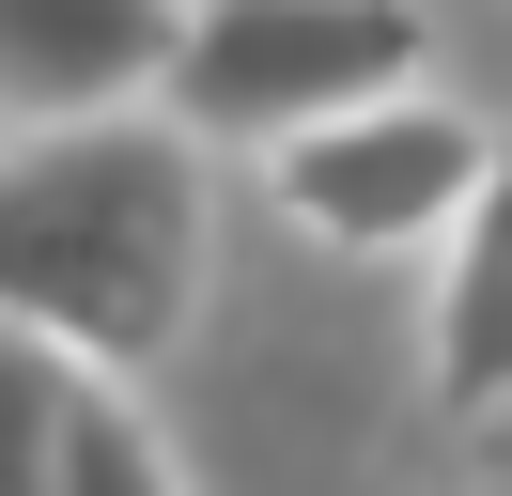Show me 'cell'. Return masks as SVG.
<instances>
[{
    "label": "cell",
    "instance_id": "3957f363",
    "mask_svg": "<svg viewBox=\"0 0 512 496\" xmlns=\"http://www.w3.org/2000/svg\"><path fill=\"white\" fill-rule=\"evenodd\" d=\"M481 109H450L435 78H404V93H357V109H326V124H295L264 171H280V217L311 248H357V264H419V248L466 217V186H481Z\"/></svg>",
    "mask_w": 512,
    "mask_h": 496
},
{
    "label": "cell",
    "instance_id": "7a4b0ae2",
    "mask_svg": "<svg viewBox=\"0 0 512 496\" xmlns=\"http://www.w3.org/2000/svg\"><path fill=\"white\" fill-rule=\"evenodd\" d=\"M435 78V16L419 0H187L156 109L202 155H280L295 124L357 109V93Z\"/></svg>",
    "mask_w": 512,
    "mask_h": 496
},
{
    "label": "cell",
    "instance_id": "6da1fadb",
    "mask_svg": "<svg viewBox=\"0 0 512 496\" xmlns=\"http://www.w3.org/2000/svg\"><path fill=\"white\" fill-rule=\"evenodd\" d=\"M202 140L171 109H78L0 140V326L78 372H156L202 310Z\"/></svg>",
    "mask_w": 512,
    "mask_h": 496
},
{
    "label": "cell",
    "instance_id": "277c9868",
    "mask_svg": "<svg viewBox=\"0 0 512 496\" xmlns=\"http://www.w3.org/2000/svg\"><path fill=\"white\" fill-rule=\"evenodd\" d=\"M187 0H0V109L78 124V109H156Z\"/></svg>",
    "mask_w": 512,
    "mask_h": 496
},
{
    "label": "cell",
    "instance_id": "5b68a950",
    "mask_svg": "<svg viewBox=\"0 0 512 496\" xmlns=\"http://www.w3.org/2000/svg\"><path fill=\"white\" fill-rule=\"evenodd\" d=\"M435 310H419V357H435V403L450 419H481V403H512V140L481 155L466 217H450L435 248Z\"/></svg>",
    "mask_w": 512,
    "mask_h": 496
},
{
    "label": "cell",
    "instance_id": "52a82bcc",
    "mask_svg": "<svg viewBox=\"0 0 512 496\" xmlns=\"http://www.w3.org/2000/svg\"><path fill=\"white\" fill-rule=\"evenodd\" d=\"M47 496H187V481H171V450H156V419L125 403V372H94V388H78L63 481H47Z\"/></svg>",
    "mask_w": 512,
    "mask_h": 496
},
{
    "label": "cell",
    "instance_id": "8992f818",
    "mask_svg": "<svg viewBox=\"0 0 512 496\" xmlns=\"http://www.w3.org/2000/svg\"><path fill=\"white\" fill-rule=\"evenodd\" d=\"M78 388H94V372H78L63 341L0 326V496H47V481H63V419H78Z\"/></svg>",
    "mask_w": 512,
    "mask_h": 496
}]
</instances>
